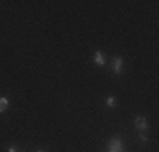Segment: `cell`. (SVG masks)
<instances>
[{
  "label": "cell",
  "mask_w": 159,
  "mask_h": 152,
  "mask_svg": "<svg viewBox=\"0 0 159 152\" xmlns=\"http://www.w3.org/2000/svg\"><path fill=\"white\" fill-rule=\"evenodd\" d=\"M108 152H124V144L119 137H113L108 144Z\"/></svg>",
  "instance_id": "cell-1"
},
{
  "label": "cell",
  "mask_w": 159,
  "mask_h": 152,
  "mask_svg": "<svg viewBox=\"0 0 159 152\" xmlns=\"http://www.w3.org/2000/svg\"><path fill=\"white\" fill-rule=\"evenodd\" d=\"M122 66H124L122 58H120V56H115V58H113V63H112L113 73H115V74H120V73H122Z\"/></svg>",
  "instance_id": "cell-2"
},
{
  "label": "cell",
  "mask_w": 159,
  "mask_h": 152,
  "mask_svg": "<svg viewBox=\"0 0 159 152\" xmlns=\"http://www.w3.org/2000/svg\"><path fill=\"white\" fill-rule=\"evenodd\" d=\"M135 128H139L141 132H146L147 130V120L144 117H137L135 118Z\"/></svg>",
  "instance_id": "cell-3"
},
{
  "label": "cell",
  "mask_w": 159,
  "mask_h": 152,
  "mask_svg": "<svg viewBox=\"0 0 159 152\" xmlns=\"http://www.w3.org/2000/svg\"><path fill=\"white\" fill-rule=\"evenodd\" d=\"M93 59H95V63L98 66H105V58H103V52L102 51H97L95 56H93Z\"/></svg>",
  "instance_id": "cell-4"
},
{
  "label": "cell",
  "mask_w": 159,
  "mask_h": 152,
  "mask_svg": "<svg viewBox=\"0 0 159 152\" xmlns=\"http://www.w3.org/2000/svg\"><path fill=\"white\" fill-rule=\"evenodd\" d=\"M7 105H9V100H7V98H3V96H0V113L5 112Z\"/></svg>",
  "instance_id": "cell-5"
},
{
  "label": "cell",
  "mask_w": 159,
  "mask_h": 152,
  "mask_svg": "<svg viewBox=\"0 0 159 152\" xmlns=\"http://www.w3.org/2000/svg\"><path fill=\"white\" fill-rule=\"evenodd\" d=\"M107 105H108V106H113V105H115V98H113V96H108V98H107Z\"/></svg>",
  "instance_id": "cell-6"
},
{
  "label": "cell",
  "mask_w": 159,
  "mask_h": 152,
  "mask_svg": "<svg viewBox=\"0 0 159 152\" xmlns=\"http://www.w3.org/2000/svg\"><path fill=\"white\" fill-rule=\"evenodd\" d=\"M139 139H141L142 142H146V140H147V134H146V132H141V134H139Z\"/></svg>",
  "instance_id": "cell-7"
},
{
  "label": "cell",
  "mask_w": 159,
  "mask_h": 152,
  "mask_svg": "<svg viewBox=\"0 0 159 152\" xmlns=\"http://www.w3.org/2000/svg\"><path fill=\"white\" fill-rule=\"evenodd\" d=\"M9 152H17V149H16V145H12V147H9Z\"/></svg>",
  "instance_id": "cell-8"
}]
</instances>
